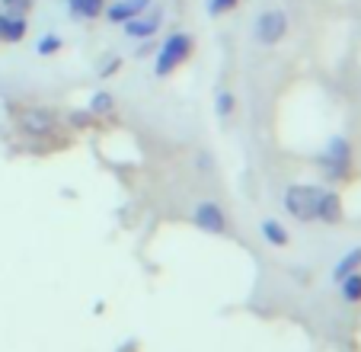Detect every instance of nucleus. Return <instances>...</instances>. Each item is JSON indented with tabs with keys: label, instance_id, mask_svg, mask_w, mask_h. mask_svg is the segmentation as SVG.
Instances as JSON below:
<instances>
[{
	"label": "nucleus",
	"instance_id": "obj_1",
	"mask_svg": "<svg viewBox=\"0 0 361 352\" xmlns=\"http://www.w3.org/2000/svg\"><path fill=\"white\" fill-rule=\"evenodd\" d=\"M192 48H195V42H192L189 33H173V35H166V42L160 45V52H157V61H154V74H157V77L173 74L179 64L189 61Z\"/></svg>",
	"mask_w": 361,
	"mask_h": 352
},
{
	"label": "nucleus",
	"instance_id": "obj_2",
	"mask_svg": "<svg viewBox=\"0 0 361 352\" xmlns=\"http://www.w3.org/2000/svg\"><path fill=\"white\" fill-rule=\"evenodd\" d=\"M317 163L323 167V173L329 176V180H345L348 176V167H352V144H348V138L336 135L326 141V148H323V154L317 157Z\"/></svg>",
	"mask_w": 361,
	"mask_h": 352
},
{
	"label": "nucleus",
	"instance_id": "obj_3",
	"mask_svg": "<svg viewBox=\"0 0 361 352\" xmlns=\"http://www.w3.org/2000/svg\"><path fill=\"white\" fill-rule=\"evenodd\" d=\"M317 192H320V186H288L285 196H281V205H285V215L294 218V221L307 224L314 221V205H317Z\"/></svg>",
	"mask_w": 361,
	"mask_h": 352
},
{
	"label": "nucleus",
	"instance_id": "obj_4",
	"mask_svg": "<svg viewBox=\"0 0 361 352\" xmlns=\"http://www.w3.org/2000/svg\"><path fill=\"white\" fill-rule=\"evenodd\" d=\"M252 35H256L259 45H279L288 35V13L285 10H262V13L256 16Z\"/></svg>",
	"mask_w": 361,
	"mask_h": 352
},
{
	"label": "nucleus",
	"instance_id": "obj_5",
	"mask_svg": "<svg viewBox=\"0 0 361 352\" xmlns=\"http://www.w3.org/2000/svg\"><path fill=\"white\" fill-rule=\"evenodd\" d=\"M192 224L198 230H204V234H218V237L231 230V218L218 202H198L192 209Z\"/></svg>",
	"mask_w": 361,
	"mask_h": 352
},
{
	"label": "nucleus",
	"instance_id": "obj_6",
	"mask_svg": "<svg viewBox=\"0 0 361 352\" xmlns=\"http://www.w3.org/2000/svg\"><path fill=\"white\" fill-rule=\"evenodd\" d=\"M58 125V115L51 109H42V106H32V109H23L20 112V129L32 138H45L51 135Z\"/></svg>",
	"mask_w": 361,
	"mask_h": 352
},
{
	"label": "nucleus",
	"instance_id": "obj_7",
	"mask_svg": "<svg viewBox=\"0 0 361 352\" xmlns=\"http://www.w3.org/2000/svg\"><path fill=\"white\" fill-rule=\"evenodd\" d=\"M314 221H323V224H339L342 221V199H339V192L320 186V192H317V205H314Z\"/></svg>",
	"mask_w": 361,
	"mask_h": 352
},
{
	"label": "nucleus",
	"instance_id": "obj_8",
	"mask_svg": "<svg viewBox=\"0 0 361 352\" xmlns=\"http://www.w3.org/2000/svg\"><path fill=\"white\" fill-rule=\"evenodd\" d=\"M122 26L128 39H150L160 29V10H144V13H137L135 20L122 23Z\"/></svg>",
	"mask_w": 361,
	"mask_h": 352
},
{
	"label": "nucleus",
	"instance_id": "obj_9",
	"mask_svg": "<svg viewBox=\"0 0 361 352\" xmlns=\"http://www.w3.org/2000/svg\"><path fill=\"white\" fill-rule=\"evenodd\" d=\"M147 7H150V0H118V4L106 7L102 13H106L109 23H128V20H135L137 13H144Z\"/></svg>",
	"mask_w": 361,
	"mask_h": 352
},
{
	"label": "nucleus",
	"instance_id": "obj_10",
	"mask_svg": "<svg viewBox=\"0 0 361 352\" xmlns=\"http://www.w3.org/2000/svg\"><path fill=\"white\" fill-rule=\"evenodd\" d=\"M259 234L266 237V244L279 247V250L291 244V234H288V228L279 221V218H262V221H259Z\"/></svg>",
	"mask_w": 361,
	"mask_h": 352
},
{
	"label": "nucleus",
	"instance_id": "obj_11",
	"mask_svg": "<svg viewBox=\"0 0 361 352\" xmlns=\"http://www.w3.org/2000/svg\"><path fill=\"white\" fill-rule=\"evenodd\" d=\"M26 35V16L23 13H0V39L20 42Z\"/></svg>",
	"mask_w": 361,
	"mask_h": 352
},
{
	"label": "nucleus",
	"instance_id": "obj_12",
	"mask_svg": "<svg viewBox=\"0 0 361 352\" xmlns=\"http://www.w3.org/2000/svg\"><path fill=\"white\" fill-rule=\"evenodd\" d=\"M358 269H361V247H352L345 257L336 259V266H333V282H342L345 276H352V272H358Z\"/></svg>",
	"mask_w": 361,
	"mask_h": 352
},
{
	"label": "nucleus",
	"instance_id": "obj_13",
	"mask_svg": "<svg viewBox=\"0 0 361 352\" xmlns=\"http://www.w3.org/2000/svg\"><path fill=\"white\" fill-rule=\"evenodd\" d=\"M68 10L77 20H96L106 10V0H68Z\"/></svg>",
	"mask_w": 361,
	"mask_h": 352
},
{
	"label": "nucleus",
	"instance_id": "obj_14",
	"mask_svg": "<svg viewBox=\"0 0 361 352\" xmlns=\"http://www.w3.org/2000/svg\"><path fill=\"white\" fill-rule=\"evenodd\" d=\"M339 285V298L345 301V305H361V269L352 272V276H345Z\"/></svg>",
	"mask_w": 361,
	"mask_h": 352
},
{
	"label": "nucleus",
	"instance_id": "obj_15",
	"mask_svg": "<svg viewBox=\"0 0 361 352\" xmlns=\"http://www.w3.org/2000/svg\"><path fill=\"white\" fill-rule=\"evenodd\" d=\"M112 109H116V96L106 93V90H99L90 100V115H112Z\"/></svg>",
	"mask_w": 361,
	"mask_h": 352
},
{
	"label": "nucleus",
	"instance_id": "obj_16",
	"mask_svg": "<svg viewBox=\"0 0 361 352\" xmlns=\"http://www.w3.org/2000/svg\"><path fill=\"white\" fill-rule=\"evenodd\" d=\"M61 45H64L61 35H42L39 45H35V52H39V54H55Z\"/></svg>",
	"mask_w": 361,
	"mask_h": 352
},
{
	"label": "nucleus",
	"instance_id": "obj_17",
	"mask_svg": "<svg viewBox=\"0 0 361 352\" xmlns=\"http://www.w3.org/2000/svg\"><path fill=\"white\" fill-rule=\"evenodd\" d=\"M214 109H218L221 119H227V115L233 112V93H231V90H221L218 100H214Z\"/></svg>",
	"mask_w": 361,
	"mask_h": 352
},
{
	"label": "nucleus",
	"instance_id": "obj_18",
	"mask_svg": "<svg viewBox=\"0 0 361 352\" xmlns=\"http://www.w3.org/2000/svg\"><path fill=\"white\" fill-rule=\"evenodd\" d=\"M240 0H208V13L212 16H221V13H227V10H233Z\"/></svg>",
	"mask_w": 361,
	"mask_h": 352
},
{
	"label": "nucleus",
	"instance_id": "obj_19",
	"mask_svg": "<svg viewBox=\"0 0 361 352\" xmlns=\"http://www.w3.org/2000/svg\"><path fill=\"white\" fill-rule=\"evenodd\" d=\"M118 68H122V58H106V64L99 68V77H112Z\"/></svg>",
	"mask_w": 361,
	"mask_h": 352
},
{
	"label": "nucleus",
	"instance_id": "obj_20",
	"mask_svg": "<svg viewBox=\"0 0 361 352\" xmlns=\"http://www.w3.org/2000/svg\"><path fill=\"white\" fill-rule=\"evenodd\" d=\"M7 10H13V13H23V10L29 7V0H0Z\"/></svg>",
	"mask_w": 361,
	"mask_h": 352
},
{
	"label": "nucleus",
	"instance_id": "obj_21",
	"mask_svg": "<svg viewBox=\"0 0 361 352\" xmlns=\"http://www.w3.org/2000/svg\"><path fill=\"white\" fill-rule=\"evenodd\" d=\"M71 122L83 129V125H90V112H74V115H71Z\"/></svg>",
	"mask_w": 361,
	"mask_h": 352
}]
</instances>
